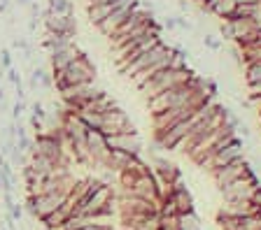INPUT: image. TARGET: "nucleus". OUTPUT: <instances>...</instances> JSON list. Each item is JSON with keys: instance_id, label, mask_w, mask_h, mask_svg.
I'll list each match as a JSON object with an SVG mask.
<instances>
[{"instance_id": "f257e3e1", "label": "nucleus", "mask_w": 261, "mask_h": 230, "mask_svg": "<svg viewBox=\"0 0 261 230\" xmlns=\"http://www.w3.org/2000/svg\"><path fill=\"white\" fill-rule=\"evenodd\" d=\"M219 110V105L215 103V100H210L207 105H203L198 112H194V114L189 116V119L179 121V123H175V126H170L168 130L163 133H154V142H156V149H175V144L182 140V137H187L191 130H194V126L198 123V121H203L205 116L215 114V112Z\"/></svg>"}, {"instance_id": "f03ea898", "label": "nucleus", "mask_w": 261, "mask_h": 230, "mask_svg": "<svg viewBox=\"0 0 261 230\" xmlns=\"http://www.w3.org/2000/svg\"><path fill=\"white\" fill-rule=\"evenodd\" d=\"M194 77H196L194 70H189V68H163V70H159L156 75H152L142 84L140 91L145 93V98L149 100V98H154V95L163 93V91H168V88H175V86H179V84L191 82Z\"/></svg>"}, {"instance_id": "7ed1b4c3", "label": "nucleus", "mask_w": 261, "mask_h": 230, "mask_svg": "<svg viewBox=\"0 0 261 230\" xmlns=\"http://www.w3.org/2000/svg\"><path fill=\"white\" fill-rule=\"evenodd\" d=\"M96 72L98 70H96V65H93V60L89 58V54L82 51L68 68L54 72V86H56V91H63V88L72 86V84L96 82Z\"/></svg>"}, {"instance_id": "20e7f679", "label": "nucleus", "mask_w": 261, "mask_h": 230, "mask_svg": "<svg viewBox=\"0 0 261 230\" xmlns=\"http://www.w3.org/2000/svg\"><path fill=\"white\" fill-rule=\"evenodd\" d=\"M68 193L65 191H49V193H38V195H28L26 198V212L33 219L44 221L47 216L56 212L61 205L65 203Z\"/></svg>"}, {"instance_id": "39448f33", "label": "nucleus", "mask_w": 261, "mask_h": 230, "mask_svg": "<svg viewBox=\"0 0 261 230\" xmlns=\"http://www.w3.org/2000/svg\"><path fill=\"white\" fill-rule=\"evenodd\" d=\"M210 100H196V103H189V105H179V107H170V110H163L159 114H152V126H154V133H163L168 130L170 126L179 123V121L189 119L194 112H198L203 105H207Z\"/></svg>"}, {"instance_id": "423d86ee", "label": "nucleus", "mask_w": 261, "mask_h": 230, "mask_svg": "<svg viewBox=\"0 0 261 230\" xmlns=\"http://www.w3.org/2000/svg\"><path fill=\"white\" fill-rule=\"evenodd\" d=\"M59 93H61V100H63V105L68 107V110H80L82 105H87V103H91V100L100 98L105 91L98 86L96 82H84V84H72V86L63 88V91H59Z\"/></svg>"}, {"instance_id": "0eeeda50", "label": "nucleus", "mask_w": 261, "mask_h": 230, "mask_svg": "<svg viewBox=\"0 0 261 230\" xmlns=\"http://www.w3.org/2000/svg\"><path fill=\"white\" fill-rule=\"evenodd\" d=\"M243 156H245V144H243V140H240V137H236L231 144H226V147L217 149L212 156H207V158L203 160L198 168H203V170H207V172H215V170H219V168H224V165L243 158Z\"/></svg>"}, {"instance_id": "6e6552de", "label": "nucleus", "mask_w": 261, "mask_h": 230, "mask_svg": "<svg viewBox=\"0 0 261 230\" xmlns=\"http://www.w3.org/2000/svg\"><path fill=\"white\" fill-rule=\"evenodd\" d=\"M259 186H261L259 175L252 170V172H247L245 177H240V179L231 181L228 186L219 188V191H222L224 200H252V195L256 193V188Z\"/></svg>"}, {"instance_id": "1a4fd4ad", "label": "nucleus", "mask_w": 261, "mask_h": 230, "mask_svg": "<svg viewBox=\"0 0 261 230\" xmlns=\"http://www.w3.org/2000/svg\"><path fill=\"white\" fill-rule=\"evenodd\" d=\"M100 133L105 137L110 135H117V133H136V126H133V121L128 119L121 107H110L108 112H103V123H100Z\"/></svg>"}, {"instance_id": "9d476101", "label": "nucleus", "mask_w": 261, "mask_h": 230, "mask_svg": "<svg viewBox=\"0 0 261 230\" xmlns=\"http://www.w3.org/2000/svg\"><path fill=\"white\" fill-rule=\"evenodd\" d=\"M254 168H252V163L247 158H238V160H233V163H228V165H224V168H219V170H215V172H210L212 175V179H215V184H217L219 188H224V186H228L231 181H236V179H240V177H245L247 172H252Z\"/></svg>"}, {"instance_id": "9b49d317", "label": "nucleus", "mask_w": 261, "mask_h": 230, "mask_svg": "<svg viewBox=\"0 0 261 230\" xmlns=\"http://www.w3.org/2000/svg\"><path fill=\"white\" fill-rule=\"evenodd\" d=\"M138 7H140V3H138V0H124L121 5L117 7V10H114L112 14H110V17L105 19V21L100 23V26H96V28L105 35V38H112V35L121 28V23H124L126 19L130 17V12L138 10Z\"/></svg>"}, {"instance_id": "f8f14e48", "label": "nucleus", "mask_w": 261, "mask_h": 230, "mask_svg": "<svg viewBox=\"0 0 261 230\" xmlns=\"http://www.w3.org/2000/svg\"><path fill=\"white\" fill-rule=\"evenodd\" d=\"M87 147H89V156H91V168H103L105 158H108V153H110L105 135L100 130H89Z\"/></svg>"}, {"instance_id": "ddd939ff", "label": "nucleus", "mask_w": 261, "mask_h": 230, "mask_svg": "<svg viewBox=\"0 0 261 230\" xmlns=\"http://www.w3.org/2000/svg\"><path fill=\"white\" fill-rule=\"evenodd\" d=\"M121 193H128V195H136L142 198V200H149V203H161L159 200V188H156V177L152 172L138 177L136 184L128 188V191H121Z\"/></svg>"}, {"instance_id": "4468645a", "label": "nucleus", "mask_w": 261, "mask_h": 230, "mask_svg": "<svg viewBox=\"0 0 261 230\" xmlns=\"http://www.w3.org/2000/svg\"><path fill=\"white\" fill-rule=\"evenodd\" d=\"M42 26L47 33H68L77 38V19L75 14H49L42 19Z\"/></svg>"}, {"instance_id": "2eb2a0df", "label": "nucleus", "mask_w": 261, "mask_h": 230, "mask_svg": "<svg viewBox=\"0 0 261 230\" xmlns=\"http://www.w3.org/2000/svg\"><path fill=\"white\" fill-rule=\"evenodd\" d=\"M105 140H108L110 149H121V151L133 153V156H140L142 151V140L138 133H117V135H110Z\"/></svg>"}, {"instance_id": "dca6fc26", "label": "nucleus", "mask_w": 261, "mask_h": 230, "mask_svg": "<svg viewBox=\"0 0 261 230\" xmlns=\"http://www.w3.org/2000/svg\"><path fill=\"white\" fill-rule=\"evenodd\" d=\"M80 54H82V49L77 47V42L68 44V47H63V49L51 51V54H49V65H51V72H59V70H63V68H68Z\"/></svg>"}, {"instance_id": "f3484780", "label": "nucleus", "mask_w": 261, "mask_h": 230, "mask_svg": "<svg viewBox=\"0 0 261 230\" xmlns=\"http://www.w3.org/2000/svg\"><path fill=\"white\" fill-rule=\"evenodd\" d=\"M152 165H154V177L159 181H166V184H175V181L182 179L177 165H173L168 158H161V156H152Z\"/></svg>"}, {"instance_id": "a211bd4d", "label": "nucleus", "mask_w": 261, "mask_h": 230, "mask_svg": "<svg viewBox=\"0 0 261 230\" xmlns=\"http://www.w3.org/2000/svg\"><path fill=\"white\" fill-rule=\"evenodd\" d=\"M170 198H173L175 209H177V216L194 212V198H191L189 188L185 186V181H182V179L173 184V195H170Z\"/></svg>"}, {"instance_id": "6ab92c4d", "label": "nucleus", "mask_w": 261, "mask_h": 230, "mask_svg": "<svg viewBox=\"0 0 261 230\" xmlns=\"http://www.w3.org/2000/svg\"><path fill=\"white\" fill-rule=\"evenodd\" d=\"M259 212L252 200H224V205L219 207L222 216H254Z\"/></svg>"}, {"instance_id": "aec40b11", "label": "nucleus", "mask_w": 261, "mask_h": 230, "mask_svg": "<svg viewBox=\"0 0 261 230\" xmlns=\"http://www.w3.org/2000/svg\"><path fill=\"white\" fill-rule=\"evenodd\" d=\"M119 5H121V3H100V5H87L89 23H91V26H100V23H103Z\"/></svg>"}, {"instance_id": "412c9836", "label": "nucleus", "mask_w": 261, "mask_h": 230, "mask_svg": "<svg viewBox=\"0 0 261 230\" xmlns=\"http://www.w3.org/2000/svg\"><path fill=\"white\" fill-rule=\"evenodd\" d=\"M236 10H238L236 0H210V5H207V12H212L219 19H233Z\"/></svg>"}, {"instance_id": "4be33fe9", "label": "nucleus", "mask_w": 261, "mask_h": 230, "mask_svg": "<svg viewBox=\"0 0 261 230\" xmlns=\"http://www.w3.org/2000/svg\"><path fill=\"white\" fill-rule=\"evenodd\" d=\"M75 42V38L68 33H47V38L42 40V47L51 54V51L56 49H63V47H68V44Z\"/></svg>"}, {"instance_id": "5701e85b", "label": "nucleus", "mask_w": 261, "mask_h": 230, "mask_svg": "<svg viewBox=\"0 0 261 230\" xmlns=\"http://www.w3.org/2000/svg\"><path fill=\"white\" fill-rule=\"evenodd\" d=\"M47 7L54 14H75V3L72 0H47Z\"/></svg>"}, {"instance_id": "b1692460", "label": "nucleus", "mask_w": 261, "mask_h": 230, "mask_svg": "<svg viewBox=\"0 0 261 230\" xmlns=\"http://www.w3.org/2000/svg\"><path fill=\"white\" fill-rule=\"evenodd\" d=\"M159 230H182L179 216L177 214H173V216H161L159 214Z\"/></svg>"}, {"instance_id": "393cba45", "label": "nucleus", "mask_w": 261, "mask_h": 230, "mask_svg": "<svg viewBox=\"0 0 261 230\" xmlns=\"http://www.w3.org/2000/svg\"><path fill=\"white\" fill-rule=\"evenodd\" d=\"M26 110H28L26 100H14V105H12V110H10V119L12 121H21V116H23Z\"/></svg>"}, {"instance_id": "a878e982", "label": "nucleus", "mask_w": 261, "mask_h": 230, "mask_svg": "<svg viewBox=\"0 0 261 230\" xmlns=\"http://www.w3.org/2000/svg\"><path fill=\"white\" fill-rule=\"evenodd\" d=\"M28 110H31V116H38L40 121H44V119H47V114H49V112L44 110V105L40 103V100H35V103L28 105Z\"/></svg>"}, {"instance_id": "bb28decb", "label": "nucleus", "mask_w": 261, "mask_h": 230, "mask_svg": "<svg viewBox=\"0 0 261 230\" xmlns=\"http://www.w3.org/2000/svg\"><path fill=\"white\" fill-rule=\"evenodd\" d=\"M12 65H14V60H12V49L10 47H3V49H0V68H3V70H10Z\"/></svg>"}, {"instance_id": "cd10ccee", "label": "nucleus", "mask_w": 261, "mask_h": 230, "mask_svg": "<svg viewBox=\"0 0 261 230\" xmlns=\"http://www.w3.org/2000/svg\"><path fill=\"white\" fill-rule=\"evenodd\" d=\"M16 149H21V151L31 153V151H33V137L19 135V137H16Z\"/></svg>"}, {"instance_id": "c85d7f7f", "label": "nucleus", "mask_w": 261, "mask_h": 230, "mask_svg": "<svg viewBox=\"0 0 261 230\" xmlns=\"http://www.w3.org/2000/svg\"><path fill=\"white\" fill-rule=\"evenodd\" d=\"M5 79H7V82H10V84H12V86H19V84H23L21 75H19V70H16V68H14V65H12V68H10V70H7V72H5Z\"/></svg>"}, {"instance_id": "c756f323", "label": "nucleus", "mask_w": 261, "mask_h": 230, "mask_svg": "<svg viewBox=\"0 0 261 230\" xmlns=\"http://www.w3.org/2000/svg\"><path fill=\"white\" fill-rule=\"evenodd\" d=\"M203 44H205L207 49H212V51H219V49H222V40H217L215 35H210V33L203 35Z\"/></svg>"}, {"instance_id": "7c9ffc66", "label": "nucleus", "mask_w": 261, "mask_h": 230, "mask_svg": "<svg viewBox=\"0 0 261 230\" xmlns=\"http://www.w3.org/2000/svg\"><path fill=\"white\" fill-rule=\"evenodd\" d=\"M26 10H28V19H40L42 17V7H40V3H35V0H33Z\"/></svg>"}, {"instance_id": "2f4dec72", "label": "nucleus", "mask_w": 261, "mask_h": 230, "mask_svg": "<svg viewBox=\"0 0 261 230\" xmlns=\"http://www.w3.org/2000/svg\"><path fill=\"white\" fill-rule=\"evenodd\" d=\"M7 214H10V216H12L14 221H21V216H23V207H21V205H16V203H14L10 209H7Z\"/></svg>"}, {"instance_id": "473e14b6", "label": "nucleus", "mask_w": 261, "mask_h": 230, "mask_svg": "<svg viewBox=\"0 0 261 230\" xmlns=\"http://www.w3.org/2000/svg\"><path fill=\"white\" fill-rule=\"evenodd\" d=\"M38 26H40V19H28V23H26V28H28V35H33L35 30H38Z\"/></svg>"}, {"instance_id": "72a5a7b5", "label": "nucleus", "mask_w": 261, "mask_h": 230, "mask_svg": "<svg viewBox=\"0 0 261 230\" xmlns=\"http://www.w3.org/2000/svg\"><path fill=\"white\" fill-rule=\"evenodd\" d=\"M247 91H250V95H261V82L247 84Z\"/></svg>"}, {"instance_id": "f704fd0d", "label": "nucleus", "mask_w": 261, "mask_h": 230, "mask_svg": "<svg viewBox=\"0 0 261 230\" xmlns=\"http://www.w3.org/2000/svg\"><path fill=\"white\" fill-rule=\"evenodd\" d=\"M250 105L261 114V95H250Z\"/></svg>"}, {"instance_id": "c9c22d12", "label": "nucleus", "mask_w": 261, "mask_h": 230, "mask_svg": "<svg viewBox=\"0 0 261 230\" xmlns=\"http://www.w3.org/2000/svg\"><path fill=\"white\" fill-rule=\"evenodd\" d=\"M161 26H163V28H168V30H175V28H177V26H175V17H166V19H163Z\"/></svg>"}, {"instance_id": "e433bc0d", "label": "nucleus", "mask_w": 261, "mask_h": 230, "mask_svg": "<svg viewBox=\"0 0 261 230\" xmlns=\"http://www.w3.org/2000/svg\"><path fill=\"white\" fill-rule=\"evenodd\" d=\"M177 7H179V12H187V14H189V3H187V0H177Z\"/></svg>"}, {"instance_id": "4c0bfd02", "label": "nucleus", "mask_w": 261, "mask_h": 230, "mask_svg": "<svg viewBox=\"0 0 261 230\" xmlns=\"http://www.w3.org/2000/svg\"><path fill=\"white\" fill-rule=\"evenodd\" d=\"M194 3H198V7H201L203 12H207V5H210V0H194Z\"/></svg>"}, {"instance_id": "58836bf2", "label": "nucleus", "mask_w": 261, "mask_h": 230, "mask_svg": "<svg viewBox=\"0 0 261 230\" xmlns=\"http://www.w3.org/2000/svg\"><path fill=\"white\" fill-rule=\"evenodd\" d=\"M33 0H14V5H19V7H28Z\"/></svg>"}, {"instance_id": "ea45409f", "label": "nucleus", "mask_w": 261, "mask_h": 230, "mask_svg": "<svg viewBox=\"0 0 261 230\" xmlns=\"http://www.w3.org/2000/svg\"><path fill=\"white\" fill-rule=\"evenodd\" d=\"M80 230H114V228H100V225H87V228H80Z\"/></svg>"}, {"instance_id": "a19ab883", "label": "nucleus", "mask_w": 261, "mask_h": 230, "mask_svg": "<svg viewBox=\"0 0 261 230\" xmlns=\"http://www.w3.org/2000/svg\"><path fill=\"white\" fill-rule=\"evenodd\" d=\"M3 100H7V93H5V88H3V84H0V103Z\"/></svg>"}, {"instance_id": "79ce46f5", "label": "nucleus", "mask_w": 261, "mask_h": 230, "mask_svg": "<svg viewBox=\"0 0 261 230\" xmlns=\"http://www.w3.org/2000/svg\"><path fill=\"white\" fill-rule=\"evenodd\" d=\"M236 3H238V5H240V3H250V0H236Z\"/></svg>"}, {"instance_id": "37998d69", "label": "nucleus", "mask_w": 261, "mask_h": 230, "mask_svg": "<svg viewBox=\"0 0 261 230\" xmlns=\"http://www.w3.org/2000/svg\"><path fill=\"white\" fill-rule=\"evenodd\" d=\"M259 121H261V114H259Z\"/></svg>"}]
</instances>
